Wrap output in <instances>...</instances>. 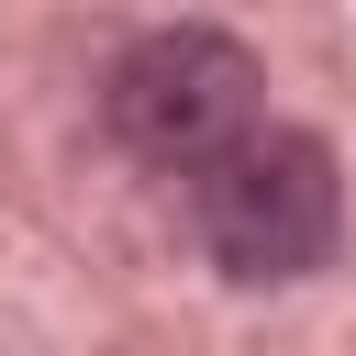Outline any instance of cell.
Here are the masks:
<instances>
[{
    "mask_svg": "<svg viewBox=\"0 0 356 356\" xmlns=\"http://www.w3.org/2000/svg\"><path fill=\"white\" fill-rule=\"evenodd\" d=\"M189 211H200V245L222 278L245 289H278V278H312L345 234V178H334V145L323 134H289V122H256L234 134L211 167H189Z\"/></svg>",
    "mask_w": 356,
    "mask_h": 356,
    "instance_id": "cell-1",
    "label": "cell"
},
{
    "mask_svg": "<svg viewBox=\"0 0 356 356\" xmlns=\"http://www.w3.org/2000/svg\"><path fill=\"white\" fill-rule=\"evenodd\" d=\"M111 134L145 156V167H211L234 134H256L267 122V78H256V56L234 44V33H211V22H167V33H145V44H122V67H111Z\"/></svg>",
    "mask_w": 356,
    "mask_h": 356,
    "instance_id": "cell-2",
    "label": "cell"
}]
</instances>
